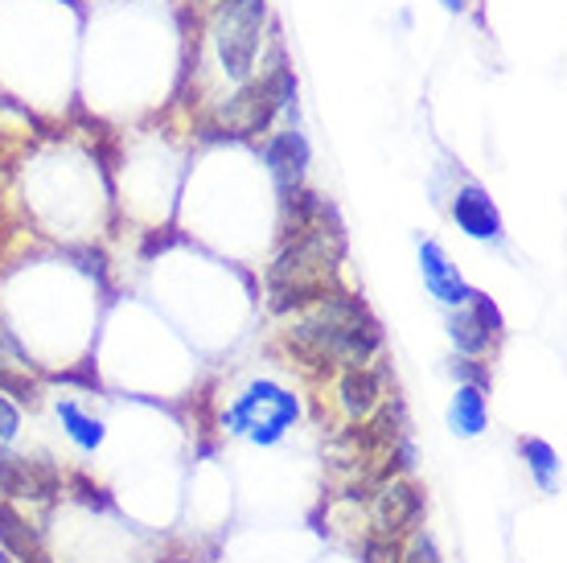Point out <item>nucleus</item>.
Returning <instances> with one entry per match:
<instances>
[{"label":"nucleus","mask_w":567,"mask_h":563,"mask_svg":"<svg viewBox=\"0 0 567 563\" xmlns=\"http://www.w3.org/2000/svg\"><path fill=\"white\" fill-rule=\"evenodd\" d=\"M284 346L297 362L317 370L370 367L374 354L383 350V325L362 296L333 288L284 334Z\"/></svg>","instance_id":"nucleus-1"},{"label":"nucleus","mask_w":567,"mask_h":563,"mask_svg":"<svg viewBox=\"0 0 567 563\" xmlns=\"http://www.w3.org/2000/svg\"><path fill=\"white\" fill-rule=\"evenodd\" d=\"M346 255V235L333 206L300 235H288L280 255L268 268V309L271 313H300L326 300L338 288V268Z\"/></svg>","instance_id":"nucleus-2"},{"label":"nucleus","mask_w":567,"mask_h":563,"mask_svg":"<svg viewBox=\"0 0 567 563\" xmlns=\"http://www.w3.org/2000/svg\"><path fill=\"white\" fill-rule=\"evenodd\" d=\"M268 29V0H218L210 21L214 58L230 83H247L259 66L264 33Z\"/></svg>","instance_id":"nucleus-3"},{"label":"nucleus","mask_w":567,"mask_h":563,"mask_svg":"<svg viewBox=\"0 0 567 563\" xmlns=\"http://www.w3.org/2000/svg\"><path fill=\"white\" fill-rule=\"evenodd\" d=\"M297 99V74L292 66L276 58L259 79H247L243 91L230 99L227 108H218V127L223 136H256L276 124V115L288 112Z\"/></svg>","instance_id":"nucleus-4"},{"label":"nucleus","mask_w":567,"mask_h":563,"mask_svg":"<svg viewBox=\"0 0 567 563\" xmlns=\"http://www.w3.org/2000/svg\"><path fill=\"white\" fill-rule=\"evenodd\" d=\"M300 403L292 391H284L280 382L259 379L223 411V423L235 437H247L251 444H280L284 432L297 423Z\"/></svg>","instance_id":"nucleus-5"},{"label":"nucleus","mask_w":567,"mask_h":563,"mask_svg":"<svg viewBox=\"0 0 567 563\" xmlns=\"http://www.w3.org/2000/svg\"><path fill=\"white\" fill-rule=\"evenodd\" d=\"M502 334H506V317H502V309L485 293H473L468 296V309H456L449 317V338H453L456 354H465V358L489 354L502 341Z\"/></svg>","instance_id":"nucleus-6"},{"label":"nucleus","mask_w":567,"mask_h":563,"mask_svg":"<svg viewBox=\"0 0 567 563\" xmlns=\"http://www.w3.org/2000/svg\"><path fill=\"white\" fill-rule=\"evenodd\" d=\"M264 165H268L271 182H276V194L280 202L305 190V177H309V165H312V149L305 141V132L300 127H284L276 132L268 144H264Z\"/></svg>","instance_id":"nucleus-7"},{"label":"nucleus","mask_w":567,"mask_h":563,"mask_svg":"<svg viewBox=\"0 0 567 563\" xmlns=\"http://www.w3.org/2000/svg\"><path fill=\"white\" fill-rule=\"evenodd\" d=\"M424 519V490L408 478H395L379 493V502H374V526H379V535H408L415 531V522Z\"/></svg>","instance_id":"nucleus-8"},{"label":"nucleus","mask_w":567,"mask_h":563,"mask_svg":"<svg viewBox=\"0 0 567 563\" xmlns=\"http://www.w3.org/2000/svg\"><path fill=\"white\" fill-rule=\"evenodd\" d=\"M453 223L461 226V235H468V239H477V243H497V239H502V211H497V202L485 194L477 182L456 185Z\"/></svg>","instance_id":"nucleus-9"},{"label":"nucleus","mask_w":567,"mask_h":563,"mask_svg":"<svg viewBox=\"0 0 567 563\" xmlns=\"http://www.w3.org/2000/svg\"><path fill=\"white\" fill-rule=\"evenodd\" d=\"M420 272H424V288L436 296L440 305H449V309H461L468 305V296L473 288L465 284V276L456 272V264L449 259V252L440 247V243H420Z\"/></svg>","instance_id":"nucleus-10"},{"label":"nucleus","mask_w":567,"mask_h":563,"mask_svg":"<svg viewBox=\"0 0 567 563\" xmlns=\"http://www.w3.org/2000/svg\"><path fill=\"white\" fill-rule=\"evenodd\" d=\"M0 551L13 563H50V551L42 547L38 531L29 526L25 514L9 506V498H0Z\"/></svg>","instance_id":"nucleus-11"},{"label":"nucleus","mask_w":567,"mask_h":563,"mask_svg":"<svg viewBox=\"0 0 567 563\" xmlns=\"http://www.w3.org/2000/svg\"><path fill=\"white\" fill-rule=\"evenodd\" d=\"M338 399L346 416L367 420L370 411L383 403V375L374 367H346L338 379Z\"/></svg>","instance_id":"nucleus-12"},{"label":"nucleus","mask_w":567,"mask_h":563,"mask_svg":"<svg viewBox=\"0 0 567 563\" xmlns=\"http://www.w3.org/2000/svg\"><path fill=\"white\" fill-rule=\"evenodd\" d=\"M485 423H489V403H485V391L482 387H468L461 382L453 395V408H449V428H453L456 437H482Z\"/></svg>","instance_id":"nucleus-13"},{"label":"nucleus","mask_w":567,"mask_h":563,"mask_svg":"<svg viewBox=\"0 0 567 563\" xmlns=\"http://www.w3.org/2000/svg\"><path fill=\"white\" fill-rule=\"evenodd\" d=\"M62 493V473L50 457H21V498L29 502H54Z\"/></svg>","instance_id":"nucleus-14"},{"label":"nucleus","mask_w":567,"mask_h":563,"mask_svg":"<svg viewBox=\"0 0 567 563\" xmlns=\"http://www.w3.org/2000/svg\"><path fill=\"white\" fill-rule=\"evenodd\" d=\"M518 452H523L526 469H530V478L539 485L543 493H555L559 490V452L539 437H526L518 440Z\"/></svg>","instance_id":"nucleus-15"},{"label":"nucleus","mask_w":567,"mask_h":563,"mask_svg":"<svg viewBox=\"0 0 567 563\" xmlns=\"http://www.w3.org/2000/svg\"><path fill=\"white\" fill-rule=\"evenodd\" d=\"M58 420H62L66 437H71L83 452H95L103 444V437H107V428H103L95 416H86L79 403H71V399H62V403H58Z\"/></svg>","instance_id":"nucleus-16"},{"label":"nucleus","mask_w":567,"mask_h":563,"mask_svg":"<svg viewBox=\"0 0 567 563\" xmlns=\"http://www.w3.org/2000/svg\"><path fill=\"white\" fill-rule=\"evenodd\" d=\"M0 395H13V399H21V403H29V408H38V403H42L38 382L29 379V375H21V370L4 367V362H0Z\"/></svg>","instance_id":"nucleus-17"},{"label":"nucleus","mask_w":567,"mask_h":563,"mask_svg":"<svg viewBox=\"0 0 567 563\" xmlns=\"http://www.w3.org/2000/svg\"><path fill=\"white\" fill-rule=\"evenodd\" d=\"M399 560H403V547L391 535H370L362 543V563H399Z\"/></svg>","instance_id":"nucleus-18"},{"label":"nucleus","mask_w":567,"mask_h":563,"mask_svg":"<svg viewBox=\"0 0 567 563\" xmlns=\"http://www.w3.org/2000/svg\"><path fill=\"white\" fill-rule=\"evenodd\" d=\"M71 490H74V498H79L83 506L112 510V498H107V490H103V485H95V481L86 478V473H71Z\"/></svg>","instance_id":"nucleus-19"},{"label":"nucleus","mask_w":567,"mask_h":563,"mask_svg":"<svg viewBox=\"0 0 567 563\" xmlns=\"http://www.w3.org/2000/svg\"><path fill=\"white\" fill-rule=\"evenodd\" d=\"M0 498H21V457L0 444Z\"/></svg>","instance_id":"nucleus-20"},{"label":"nucleus","mask_w":567,"mask_h":563,"mask_svg":"<svg viewBox=\"0 0 567 563\" xmlns=\"http://www.w3.org/2000/svg\"><path fill=\"white\" fill-rule=\"evenodd\" d=\"M453 370H456V379L468 382V387H482V391H489V367H482V358H453Z\"/></svg>","instance_id":"nucleus-21"},{"label":"nucleus","mask_w":567,"mask_h":563,"mask_svg":"<svg viewBox=\"0 0 567 563\" xmlns=\"http://www.w3.org/2000/svg\"><path fill=\"white\" fill-rule=\"evenodd\" d=\"M399 563H444L440 560V547L432 535H412V543L403 547V560Z\"/></svg>","instance_id":"nucleus-22"},{"label":"nucleus","mask_w":567,"mask_h":563,"mask_svg":"<svg viewBox=\"0 0 567 563\" xmlns=\"http://www.w3.org/2000/svg\"><path fill=\"white\" fill-rule=\"evenodd\" d=\"M17 432H21V411H17V403L9 395H0V444L17 440Z\"/></svg>","instance_id":"nucleus-23"},{"label":"nucleus","mask_w":567,"mask_h":563,"mask_svg":"<svg viewBox=\"0 0 567 563\" xmlns=\"http://www.w3.org/2000/svg\"><path fill=\"white\" fill-rule=\"evenodd\" d=\"M156 563H194V547H185V543H173V547L165 551V555H161Z\"/></svg>","instance_id":"nucleus-24"},{"label":"nucleus","mask_w":567,"mask_h":563,"mask_svg":"<svg viewBox=\"0 0 567 563\" xmlns=\"http://www.w3.org/2000/svg\"><path fill=\"white\" fill-rule=\"evenodd\" d=\"M468 4H473V0H440V9H444V13H453V17L468 13Z\"/></svg>","instance_id":"nucleus-25"},{"label":"nucleus","mask_w":567,"mask_h":563,"mask_svg":"<svg viewBox=\"0 0 567 563\" xmlns=\"http://www.w3.org/2000/svg\"><path fill=\"white\" fill-rule=\"evenodd\" d=\"M0 563H13V560H9V555H4V551H0Z\"/></svg>","instance_id":"nucleus-26"}]
</instances>
